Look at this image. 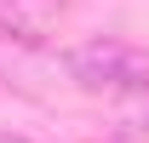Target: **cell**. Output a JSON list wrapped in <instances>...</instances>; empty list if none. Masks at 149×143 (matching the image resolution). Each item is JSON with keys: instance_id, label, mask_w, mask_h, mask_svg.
<instances>
[{"instance_id": "7a4b0ae2", "label": "cell", "mask_w": 149, "mask_h": 143, "mask_svg": "<svg viewBox=\"0 0 149 143\" xmlns=\"http://www.w3.org/2000/svg\"><path fill=\"white\" fill-rule=\"evenodd\" d=\"M63 23V0H0V35L17 46H46Z\"/></svg>"}, {"instance_id": "6da1fadb", "label": "cell", "mask_w": 149, "mask_h": 143, "mask_svg": "<svg viewBox=\"0 0 149 143\" xmlns=\"http://www.w3.org/2000/svg\"><path fill=\"white\" fill-rule=\"evenodd\" d=\"M63 69L80 92L97 97H149V52L126 40H80L69 46Z\"/></svg>"}, {"instance_id": "3957f363", "label": "cell", "mask_w": 149, "mask_h": 143, "mask_svg": "<svg viewBox=\"0 0 149 143\" xmlns=\"http://www.w3.org/2000/svg\"><path fill=\"white\" fill-rule=\"evenodd\" d=\"M0 143H29V137H12V132H0Z\"/></svg>"}]
</instances>
